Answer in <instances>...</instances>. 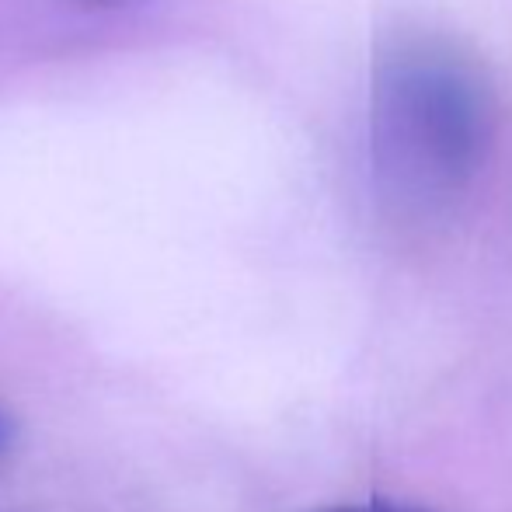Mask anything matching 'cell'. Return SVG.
<instances>
[{
	"label": "cell",
	"mask_w": 512,
	"mask_h": 512,
	"mask_svg": "<svg viewBox=\"0 0 512 512\" xmlns=\"http://www.w3.org/2000/svg\"><path fill=\"white\" fill-rule=\"evenodd\" d=\"M495 133V105L471 56L443 39H401L370 95L377 192L401 216L443 213L471 189Z\"/></svg>",
	"instance_id": "obj_1"
},
{
	"label": "cell",
	"mask_w": 512,
	"mask_h": 512,
	"mask_svg": "<svg viewBox=\"0 0 512 512\" xmlns=\"http://www.w3.org/2000/svg\"><path fill=\"white\" fill-rule=\"evenodd\" d=\"M324 512H429V509L398 506V502H363V506H338V509H324Z\"/></svg>",
	"instance_id": "obj_2"
},
{
	"label": "cell",
	"mask_w": 512,
	"mask_h": 512,
	"mask_svg": "<svg viewBox=\"0 0 512 512\" xmlns=\"http://www.w3.org/2000/svg\"><path fill=\"white\" fill-rule=\"evenodd\" d=\"M11 443H14V418H11V411L0 405V460L7 457Z\"/></svg>",
	"instance_id": "obj_3"
}]
</instances>
